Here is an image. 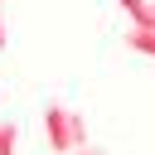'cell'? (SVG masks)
<instances>
[{
    "mask_svg": "<svg viewBox=\"0 0 155 155\" xmlns=\"http://www.w3.org/2000/svg\"><path fill=\"white\" fill-rule=\"evenodd\" d=\"M44 136H48V150L53 155H82L87 150V121H82V111L48 107L44 111Z\"/></svg>",
    "mask_w": 155,
    "mask_h": 155,
    "instance_id": "cell-1",
    "label": "cell"
},
{
    "mask_svg": "<svg viewBox=\"0 0 155 155\" xmlns=\"http://www.w3.org/2000/svg\"><path fill=\"white\" fill-rule=\"evenodd\" d=\"M126 48H131V53L155 58V29H131V34H126Z\"/></svg>",
    "mask_w": 155,
    "mask_h": 155,
    "instance_id": "cell-2",
    "label": "cell"
},
{
    "mask_svg": "<svg viewBox=\"0 0 155 155\" xmlns=\"http://www.w3.org/2000/svg\"><path fill=\"white\" fill-rule=\"evenodd\" d=\"M126 15H131V29H145L150 24V0H116Z\"/></svg>",
    "mask_w": 155,
    "mask_h": 155,
    "instance_id": "cell-3",
    "label": "cell"
},
{
    "mask_svg": "<svg viewBox=\"0 0 155 155\" xmlns=\"http://www.w3.org/2000/svg\"><path fill=\"white\" fill-rule=\"evenodd\" d=\"M15 145H19V126L0 121V155H15Z\"/></svg>",
    "mask_w": 155,
    "mask_h": 155,
    "instance_id": "cell-4",
    "label": "cell"
},
{
    "mask_svg": "<svg viewBox=\"0 0 155 155\" xmlns=\"http://www.w3.org/2000/svg\"><path fill=\"white\" fill-rule=\"evenodd\" d=\"M82 155H102V150H92V145H87V150H82Z\"/></svg>",
    "mask_w": 155,
    "mask_h": 155,
    "instance_id": "cell-7",
    "label": "cell"
},
{
    "mask_svg": "<svg viewBox=\"0 0 155 155\" xmlns=\"http://www.w3.org/2000/svg\"><path fill=\"white\" fill-rule=\"evenodd\" d=\"M145 29H155V0H150V24H145Z\"/></svg>",
    "mask_w": 155,
    "mask_h": 155,
    "instance_id": "cell-6",
    "label": "cell"
},
{
    "mask_svg": "<svg viewBox=\"0 0 155 155\" xmlns=\"http://www.w3.org/2000/svg\"><path fill=\"white\" fill-rule=\"evenodd\" d=\"M0 48H5V10H0Z\"/></svg>",
    "mask_w": 155,
    "mask_h": 155,
    "instance_id": "cell-5",
    "label": "cell"
}]
</instances>
